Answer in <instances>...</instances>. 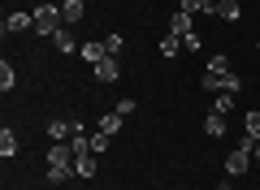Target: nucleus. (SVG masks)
<instances>
[{"instance_id": "obj_10", "label": "nucleus", "mask_w": 260, "mask_h": 190, "mask_svg": "<svg viewBox=\"0 0 260 190\" xmlns=\"http://www.w3.org/2000/svg\"><path fill=\"white\" fill-rule=\"evenodd\" d=\"M78 52H83V61H91V65H100L104 56H109V48H104V39H91V44H83V48H78Z\"/></svg>"}, {"instance_id": "obj_4", "label": "nucleus", "mask_w": 260, "mask_h": 190, "mask_svg": "<svg viewBox=\"0 0 260 190\" xmlns=\"http://www.w3.org/2000/svg\"><path fill=\"white\" fill-rule=\"evenodd\" d=\"M22 30H35V13H9L5 18V35H22Z\"/></svg>"}, {"instance_id": "obj_12", "label": "nucleus", "mask_w": 260, "mask_h": 190, "mask_svg": "<svg viewBox=\"0 0 260 190\" xmlns=\"http://www.w3.org/2000/svg\"><path fill=\"white\" fill-rule=\"evenodd\" d=\"M204 134L208 138H221L225 134V112H217V108L208 112V117H204Z\"/></svg>"}, {"instance_id": "obj_14", "label": "nucleus", "mask_w": 260, "mask_h": 190, "mask_svg": "<svg viewBox=\"0 0 260 190\" xmlns=\"http://www.w3.org/2000/svg\"><path fill=\"white\" fill-rule=\"evenodd\" d=\"M121 121H126V117H121V112H104V117H100V126H95V130H104V134H117V130H121Z\"/></svg>"}, {"instance_id": "obj_23", "label": "nucleus", "mask_w": 260, "mask_h": 190, "mask_svg": "<svg viewBox=\"0 0 260 190\" xmlns=\"http://www.w3.org/2000/svg\"><path fill=\"white\" fill-rule=\"evenodd\" d=\"M104 147H109V134H104V130H95V134H91V156H100Z\"/></svg>"}, {"instance_id": "obj_8", "label": "nucleus", "mask_w": 260, "mask_h": 190, "mask_svg": "<svg viewBox=\"0 0 260 190\" xmlns=\"http://www.w3.org/2000/svg\"><path fill=\"white\" fill-rule=\"evenodd\" d=\"M52 48H56V52H74V48H78L74 26H61V30H56V35H52Z\"/></svg>"}, {"instance_id": "obj_1", "label": "nucleus", "mask_w": 260, "mask_h": 190, "mask_svg": "<svg viewBox=\"0 0 260 190\" xmlns=\"http://www.w3.org/2000/svg\"><path fill=\"white\" fill-rule=\"evenodd\" d=\"M30 13H35V30H39L44 39H52L56 30L65 26V13H61V5H48V0H44V5H39V9H30Z\"/></svg>"}, {"instance_id": "obj_24", "label": "nucleus", "mask_w": 260, "mask_h": 190, "mask_svg": "<svg viewBox=\"0 0 260 190\" xmlns=\"http://www.w3.org/2000/svg\"><path fill=\"white\" fill-rule=\"evenodd\" d=\"M113 112H121V117H130V112H135V100H130V95H126V100H117V108H113Z\"/></svg>"}, {"instance_id": "obj_15", "label": "nucleus", "mask_w": 260, "mask_h": 190, "mask_svg": "<svg viewBox=\"0 0 260 190\" xmlns=\"http://www.w3.org/2000/svg\"><path fill=\"white\" fill-rule=\"evenodd\" d=\"M13 87H18V69H13V65L5 61V65H0V91H5V95H9Z\"/></svg>"}, {"instance_id": "obj_18", "label": "nucleus", "mask_w": 260, "mask_h": 190, "mask_svg": "<svg viewBox=\"0 0 260 190\" xmlns=\"http://www.w3.org/2000/svg\"><path fill=\"white\" fill-rule=\"evenodd\" d=\"M243 126H247V138H260V108H247Z\"/></svg>"}, {"instance_id": "obj_22", "label": "nucleus", "mask_w": 260, "mask_h": 190, "mask_svg": "<svg viewBox=\"0 0 260 190\" xmlns=\"http://www.w3.org/2000/svg\"><path fill=\"white\" fill-rule=\"evenodd\" d=\"M208 69H213V73H230V56H225V52H217L213 61H208Z\"/></svg>"}, {"instance_id": "obj_11", "label": "nucleus", "mask_w": 260, "mask_h": 190, "mask_svg": "<svg viewBox=\"0 0 260 190\" xmlns=\"http://www.w3.org/2000/svg\"><path fill=\"white\" fill-rule=\"evenodd\" d=\"M0 156H5V160H13V156H18V130H0Z\"/></svg>"}, {"instance_id": "obj_9", "label": "nucleus", "mask_w": 260, "mask_h": 190, "mask_svg": "<svg viewBox=\"0 0 260 190\" xmlns=\"http://www.w3.org/2000/svg\"><path fill=\"white\" fill-rule=\"evenodd\" d=\"M48 164H74V147L70 143H52L48 147Z\"/></svg>"}, {"instance_id": "obj_17", "label": "nucleus", "mask_w": 260, "mask_h": 190, "mask_svg": "<svg viewBox=\"0 0 260 190\" xmlns=\"http://www.w3.org/2000/svg\"><path fill=\"white\" fill-rule=\"evenodd\" d=\"M239 13H243V5H239V0H221V5H217V18H225V22H234Z\"/></svg>"}, {"instance_id": "obj_20", "label": "nucleus", "mask_w": 260, "mask_h": 190, "mask_svg": "<svg viewBox=\"0 0 260 190\" xmlns=\"http://www.w3.org/2000/svg\"><path fill=\"white\" fill-rule=\"evenodd\" d=\"M178 48H182V39H178V35H165V39H160V56H178Z\"/></svg>"}, {"instance_id": "obj_19", "label": "nucleus", "mask_w": 260, "mask_h": 190, "mask_svg": "<svg viewBox=\"0 0 260 190\" xmlns=\"http://www.w3.org/2000/svg\"><path fill=\"white\" fill-rule=\"evenodd\" d=\"M104 48H109V56H121V48H126V39L113 30V35H104Z\"/></svg>"}, {"instance_id": "obj_2", "label": "nucleus", "mask_w": 260, "mask_h": 190, "mask_svg": "<svg viewBox=\"0 0 260 190\" xmlns=\"http://www.w3.org/2000/svg\"><path fill=\"white\" fill-rule=\"evenodd\" d=\"M200 87H204V91H213V95H217V91H230V95H239V91H243V78H239V73H213V69H204V78H200Z\"/></svg>"}, {"instance_id": "obj_3", "label": "nucleus", "mask_w": 260, "mask_h": 190, "mask_svg": "<svg viewBox=\"0 0 260 190\" xmlns=\"http://www.w3.org/2000/svg\"><path fill=\"white\" fill-rule=\"evenodd\" d=\"M251 164H256V160H251V151H247V147H243V143L234 147L230 156H225V173H230V177H243V173H247Z\"/></svg>"}, {"instance_id": "obj_5", "label": "nucleus", "mask_w": 260, "mask_h": 190, "mask_svg": "<svg viewBox=\"0 0 260 190\" xmlns=\"http://www.w3.org/2000/svg\"><path fill=\"white\" fill-rule=\"evenodd\" d=\"M44 177H48V186H65V181H70V177H78V173H74V164H48V173H44Z\"/></svg>"}, {"instance_id": "obj_25", "label": "nucleus", "mask_w": 260, "mask_h": 190, "mask_svg": "<svg viewBox=\"0 0 260 190\" xmlns=\"http://www.w3.org/2000/svg\"><path fill=\"white\" fill-rule=\"evenodd\" d=\"M217 5H221V0H200V9H204V13H217Z\"/></svg>"}, {"instance_id": "obj_21", "label": "nucleus", "mask_w": 260, "mask_h": 190, "mask_svg": "<svg viewBox=\"0 0 260 190\" xmlns=\"http://www.w3.org/2000/svg\"><path fill=\"white\" fill-rule=\"evenodd\" d=\"M213 108L230 117V108H234V95H230V91H217V104H213Z\"/></svg>"}, {"instance_id": "obj_13", "label": "nucleus", "mask_w": 260, "mask_h": 190, "mask_svg": "<svg viewBox=\"0 0 260 190\" xmlns=\"http://www.w3.org/2000/svg\"><path fill=\"white\" fill-rule=\"evenodd\" d=\"M169 35H178V39H186V35H191V13H182V9H178L174 18H169Z\"/></svg>"}, {"instance_id": "obj_26", "label": "nucleus", "mask_w": 260, "mask_h": 190, "mask_svg": "<svg viewBox=\"0 0 260 190\" xmlns=\"http://www.w3.org/2000/svg\"><path fill=\"white\" fill-rule=\"evenodd\" d=\"M251 160H256V164H260V138H256V147H251Z\"/></svg>"}, {"instance_id": "obj_7", "label": "nucleus", "mask_w": 260, "mask_h": 190, "mask_svg": "<svg viewBox=\"0 0 260 190\" xmlns=\"http://www.w3.org/2000/svg\"><path fill=\"white\" fill-rule=\"evenodd\" d=\"M61 13H65V26H78L83 13H87V5L83 0H61Z\"/></svg>"}, {"instance_id": "obj_6", "label": "nucleus", "mask_w": 260, "mask_h": 190, "mask_svg": "<svg viewBox=\"0 0 260 190\" xmlns=\"http://www.w3.org/2000/svg\"><path fill=\"white\" fill-rule=\"evenodd\" d=\"M95 78H100V82H117V78H121V65H117V56H104V61L95 65Z\"/></svg>"}, {"instance_id": "obj_16", "label": "nucleus", "mask_w": 260, "mask_h": 190, "mask_svg": "<svg viewBox=\"0 0 260 190\" xmlns=\"http://www.w3.org/2000/svg\"><path fill=\"white\" fill-rule=\"evenodd\" d=\"M95 169H100L95 156H78V160H74V173H78V177H95Z\"/></svg>"}]
</instances>
